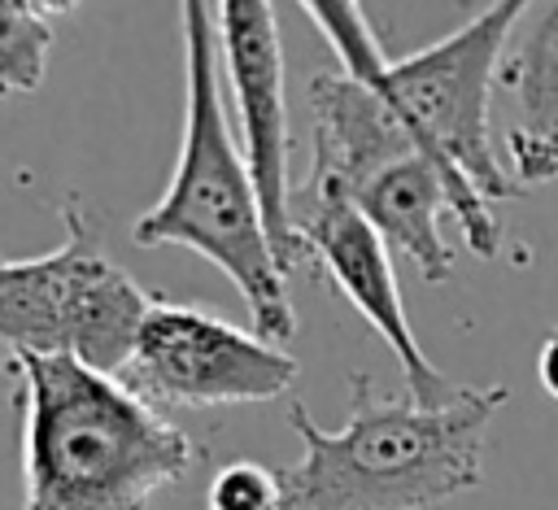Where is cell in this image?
I'll use <instances>...</instances> for the list:
<instances>
[{"mask_svg": "<svg viewBox=\"0 0 558 510\" xmlns=\"http://www.w3.org/2000/svg\"><path fill=\"white\" fill-rule=\"evenodd\" d=\"M305 17L331 39L344 74L375 87L384 105L405 122L418 153L449 179L458 196V231L475 257H497L506 227L493 201H514L519 187L506 174L493 144V83L506 35L519 17V0L480 9L453 35L388 61L362 4L305 0Z\"/></svg>", "mask_w": 558, "mask_h": 510, "instance_id": "obj_1", "label": "cell"}, {"mask_svg": "<svg viewBox=\"0 0 558 510\" xmlns=\"http://www.w3.org/2000/svg\"><path fill=\"white\" fill-rule=\"evenodd\" d=\"M349 388L353 405L340 432L318 427L301 401L288 405L301 458L275 471L279 510H432L480 488L488 423L510 401L506 384H471L440 410L379 397L366 371Z\"/></svg>", "mask_w": 558, "mask_h": 510, "instance_id": "obj_2", "label": "cell"}, {"mask_svg": "<svg viewBox=\"0 0 558 510\" xmlns=\"http://www.w3.org/2000/svg\"><path fill=\"white\" fill-rule=\"evenodd\" d=\"M22 397V510H148L201 449L122 379L70 357L9 353Z\"/></svg>", "mask_w": 558, "mask_h": 510, "instance_id": "obj_3", "label": "cell"}, {"mask_svg": "<svg viewBox=\"0 0 558 510\" xmlns=\"http://www.w3.org/2000/svg\"><path fill=\"white\" fill-rule=\"evenodd\" d=\"M179 22H183V57H187L179 161L161 201L135 218L131 240L140 248L183 244L205 262H214L240 288L253 331L270 344H283L296 336V309H292L288 275L270 253V235L262 222V205L244 153L227 122L214 4L187 0Z\"/></svg>", "mask_w": 558, "mask_h": 510, "instance_id": "obj_4", "label": "cell"}, {"mask_svg": "<svg viewBox=\"0 0 558 510\" xmlns=\"http://www.w3.org/2000/svg\"><path fill=\"white\" fill-rule=\"evenodd\" d=\"M61 218L65 240L52 253L17 262L0 257V340L9 353L70 357L118 379L153 292L105 253L100 231L78 201H65Z\"/></svg>", "mask_w": 558, "mask_h": 510, "instance_id": "obj_5", "label": "cell"}, {"mask_svg": "<svg viewBox=\"0 0 558 510\" xmlns=\"http://www.w3.org/2000/svg\"><path fill=\"white\" fill-rule=\"evenodd\" d=\"M296 375V357L262 340L253 327H235L201 305L170 296H153L135 349L118 371V379L153 410L275 401L279 392H292Z\"/></svg>", "mask_w": 558, "mask_h": 510, "instance_id": "obj_6", "label": "cell"}, {"mask_svg": "<svg viewBox=\"0 0 558 510\" xmlns=\"http://www.w3.org/2000/svg\"><path fill=\"white\" fill-rule=\"evenodd\" d=\"M218 57L231 83L235 118H240V153L262 205V222L270 235V253L279 270H296L305 262L292 231V166H288V105H283V44L279 17L266 0H222L214 4Z\"/></svg>", "mask_w": 558, "mask_h": 510, "instance_id": "obj_7", "label": "cell"}, {"mask_svg": "<svg viewBox=\"0 0 558 510\" xmlns=\"http://www.w3.org/2000/svg\"><path fill=\"white\" fill-rule=\"evenodd\" d=\"M292 231H296V244H301L305 262H318L323 275L331 279V288L392 349V357L401 366V379H405V397L414 405L440 410V405H453L471 388V384H458V379H449L445 371H436L427 362V353L414 340V327L405 318L388 244L375 235V227L349 201L314 196V192L292 187Z\"/></svg>", "mask_w": 558, "mask_h": 510, "instance_id": "obj_8", "label": "cell"}, {"mask_svg": "<svg viewBox=\"0 0 558 510\" xmlns=\"http://www.w3.org/2000/svg\"><path fill=\"white\" fill-rule=\"evenodd\" d=\"M493 100L501 105L497 157L519 192L558 179V0L523 4L501 61Z\"/></svg>", "mask_w": 558, "mask_h": 510, "instance_id": "obj_9", "label": "cell"}, {"mask_svg": "<svg viewBox=\"0 0 558 510\" xmlns=\"http://www.w3.org/2000/svg\"><path fill=\"white\" fill-rule=\"evenodd\" d=\"M310 105V170L292 183L314 196L349 201L375 170L418 153L405 122L384 105V96L344 70H318L305 78Z\"/></svg>", "mask_w": 558, "mask_h": 510, "instance_id": "obj_10", "label": "cell"}, {"mask_svg": "<svg viewBox=\"0 0 558 510\" xmlns=\"http://www.w3.org/2000/svg\"><path fill=\"white\" fill-rule=\"evenodd\" d=\"M349 205L375 227L388 253H401L427 283H445L453 275V244L440 222L445 214L458 222V196L423 153H405L375 170Z\"/></svg>", "mask_w": 558, "mask_h": 510, "instance_id": "obj_11", "label": "cell"}, {"mask_svg": "<svg viewBox=\"0 0 558 510\" xmlns=\"http://www.w3.org/2000/svg\"><path fill=\"white\" fill-rule=\"evenodd\" d=\"M70 4L0 0V96H26L44 87L52 57V17Z\"/></svg>", "mask_w": 558, "mask_h": 510, "instance_id": "obj_12", "label": "cell"}, {"mask_svg": "<svg viewBox=\"0 0 558 510\" xmlns=\"http://www.w3.org/2000/svg\"><path fill=\"white\" fill-rule=\"evenodd\" d=\"M209 510H279V475L262 462H227L209 484Z\"/></svg>", "mask_w": 558, "mask_h": 510, "instance_id": "obj_13", "label": "cell"}, {"mask_svg": "<svg viewBox=\"0 0 558 510\" xmlns=\"http://www.w3.org/2000/svg\"><path fill=\"white\" fill-rule=\"evenodd\" d=\"M536 379H541V388L558 401V327L545 336V344H541V353H536Z\"/></svg>", "mask_w": 558, "mask_h": 510, "instance_id": "obj_14", "label": "cell"}]
</instances>
